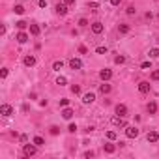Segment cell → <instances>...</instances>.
Returning <instances> with one entry per match:
<instances>
[{
    "label": "cell",
    "mask_w": 159,
    "mask_h": 159,
    "mask_svg": "<svg viewBox=\"0 0 159 159\" xmlns=\"http://www.w3.org/2000/svg\"><path fill=\"white\" fill-rule=\"evenodd\" d=\"M125 137L127 138H137L138 137V129L135 125H125Z\"/></svg>",
    "instance_id": "1"
},
{
    "label": "cell",
    "mask_w": 159,
    "mask_h": 159,
    "mask_svg": "<svg viewBox=\"0 0 159 159\" xmlns=\"http://www.w3.org/2000/svg\"><path fill=\"white\" fill-rule=\"evenodd\" d=\"M36 144H25V148H23V154H25L26 157H32V156H36Z\"/></svg>",
    "instance_id": "2"
},
{
    "label": "cell",
    "mask_w": 159,
    "mask_h": 159,
    "mask_svg": "<svg viewBox=\"0 0 159 159\" xmlns=\"http://www.w3.org/2000/svg\"><path fill=\"white\" fill-rule=\"evenodd\" d=\"M138 92L140 94H148L150 92V82L148 81H140L138 82Z\"/></svg>",
    "instance_id": "3"
},
{
    "label": "cell",
    "mask_w": 159,
    "mask_h": 159,
    "mask_svg": "<svg viewBox=\"0 0 159 159\" xmlns=\"http://www.w3.org/2000/svg\"><path fill=\"white\" fill-rule=\"evenodd\" d=\"M110 77H112V71H110V69H107V67L99 71V79H101V81H109Z\"/></svg>",
    "instance_id": "4"
},
{
    "label": "cell",
    "mask_w": 159,
    "mask_h": 159,
    "mask_svg": "<svg viewBox=\"0 0 159 159\" xmlns=\"http://www.w3.org/2000/svg\"><path fill=\"white\" fill-rule=\"evenodd\" d=\"M0 112H2V116H11L13 109H11V105H2L0 107Z\"/></svg>",
    "instance_id": "5"
},
{
    "label": "cell",
    "mask_w": 159,
    "mask_h": 159,
    "mask_svg": "<svg viewBox=\"0 0 159 159\" xmlns=\"http://www.w3.org/2000/svg\"><path fill=\"white\" fill-rule=\"evenodd\" d=\"M69 67H71V69H81L82 62L79 60V58H71V60H69Z\"/></svg>",
    "instance_id": "6"
},
{
    "label": "cell",
    "mask_w": 159,
    "mask_h": 159,
    "mask_svg": "<svg viewBox=\"0 0 159 159\" xmlns=\"http://www.w3.org/2000/svg\"><path fill=\"white\" fill-rule=\"evenodd\" d=\"M116 114H118V116H125V114H127V107L124 105V103H118V105H116Z\"/></svg>",
    "instance_id": "7"
},
{
    "label": "cell",
    "mask_w": 159,
    "mask_h": 159,
    "mask_svg": "<svg viewBox=\"0 0 159 159\" xmlns=\"http://www.w3.org/2000/svg\"><path fill=\"white\" fill-rule=\"evenodd\" d=\"M110 124H112V125H120V127H125V122H124V116H114L112 120H110Z\"/></svg>",
    "instance_id": "8"
},
{
    "label": "cell",
    "mask_w": 159,
    "mask_h": 159,
    "mask_svg": "<svg viewBox=\"0 0 159 159\" xmlns=\"http://www.w3.org/2000/svg\"><path fill=\"white\" fill-rule=\"evenodd\" d=\"M94 99H95V95H94L92 92L82 95V103H84V105H90V103H94Z\"/></svg>",
    "instance_id": "9"
},
{
    "label": "cell",
    "mask_w": 159,
    "mask_h": 159,
    "mask_svg": "<svg viewBox=\"0 0 159 159\" xmlns=\"http://www.w3.org/2000/svg\"><path fill=\"white\" fill-rule=\"evenodd\" d=\"M25 66L26 67H32V66H36V56H32V54H28V56H25Z\"/></svg>",
    "instance_id": "10"
},
{
    "label": "cell",
    "mask_w": 159,
    "mask_h": 159,
    "mask_svg": "<svg viewBox=\"0 0 159 159\" xmlns=\"http://www.w3.org/2000/svg\"><path fill=\"white\" fill-rule=\"evenodd\" d=\"M56 13L64 17V15L67 13V4H56Z\"/></svg>",
    "instance_id": "11"
},
{
    "label": "cell",
    "mask_w": 159,
    "mask_h": 159,
    "mask_svg": "<svg viewBox=\"0 0 159 159\" xmlns=\"http://www.w3.org/2000/svg\"><path fill=\"white\" fill-rule=\"evenodd\" d=\"M62 118H64V120H71V118H73V110L67 109V107H64V110H62Z\"/></svg>",
    "instance_id": "12"
},
{
    "label": "cell",
    "mask_w": 159,
    "mask_h": 159,
    "mask_svg": "<svg viewBox=\"0 0 159 159\" xmlns=\"http://www.w3.org/2000/svg\"><path fill=\"white\" fill-rule=\"evenodd\" d=\"M92 32H94V34H101V32H103V25L99 21L92 23Z\"/></svg>",
    "instance_id": "13"
},
{
    "label": "cell",
    "mask_w": 159,
    "mask_h": 159,
    "mask_svg": "<svg viewBox=\"0 0 159 159\" xmlns=\"http://www.w3.org/2000/svg\"><path fill=\"white\" fill-rule=\"evenodd\" d=\"M146 110H148L150 114H156L157 112V103L156 101H150L148 105H146Z\"/></svg>",
    "instance_id": "14"
},
{
    "label": "cell",
    "mask_w": 159,
    "mask_h": 159,
    "mask_svg": "<svg viewBox=\"0 0 159 159\" xmlns=\"http://www.w3.org/2000/svg\"><path fill=\"white\" fill-rule=\"evenodd\" d=\"M146 138H148V142H157L159 140V133H157V131H150Z\"/></svg>",
    "instance_id": "15"
},
{
    "label": "cell",
    "mask_w": 159,
    "mask_h": 159,
    "mask_svg": "<svg viewBox=\"0 0 159 159\" xmlns=\"http://www.w3.org/2000/svg\"><path fill=\"white\" fill-rule=\"evenodd\" d=\"M17 41H19V43H26V41H28V34L21 30V32L17 34Z\"/></svg>",
    "instance_id": "16"
},
{
    "label": "cell",
    "mask_w": 159,
    "mask_h": 159,
    "mask_svg": "<svg viewBox=\"0 0 159 159\" xmlns=\"http://www.w3.org/2000/svg\"><path fill=\"white\" fill-rule=\"evenodd\" d=\"M99 92H101L103 95L109 94V92H110V84H107V82H105V84H101V86H99Z\"/></svg>",
    "instance_id": "17"
},
{
    "label": "cell",
    "mask_w": 159,
    "mask_h": 159,
    "mask_svg": "<svg viewBox=\"0 0 159 159\" xmlns=\"http://www.w3.org/2000/svg\"><path fill=\"white\" fill-rule=\"evenodd\" d=\"M103 150H105V154H114L116 146H114V144H105V146H103Z\"/></svg>",
    "instance_id": "18"
},
{
    "label": "cell",
    "mask_w": 159,
    "mask_h": 159,
    "mask_svg": "<svg viewBox=\"0 0 159 159\" xmlns=\"http://www.w3.org/2000/svg\"><path fill=\"white\" fill-rule=\"evenodd\" d=\"M13 11H15L17 15H23V13H25V6H23V4H17V6L13 8Z\"/></svg>",
    "instance_id": "19"
},
{
    "label": "cell",
    "mask_w": 159,
    "mask_h": 159,
    "mask_svg": "<svg viewBox=\"0 0 159 159\" xmlns=\"http://www.w3.org/2000/svg\"><path fill=\"white\" fill-rule=\"evenodd\" d=\"M62 67H64V62H62V60H56V62L53 64V69H54V71H60Z\"/></svg>",
    "instance_id": "20"
},
{
    "label": "cell",
    "mask_w": 159,
    "mask_h": 159,
    "mask_svg": "<svg viewBox=\"0 0 159 159\" xmlns=\"http://www.w3.org/2000/svg\"><path fill=\"white\" fill-rule=\"evenodd\" d=\"M118 30H120V34H127V32H129V25H124V23H122V25L118 26Z\"/></svg>",
    "instance_id": "21"
},
{
    "label": "cell",
    "mask_w": 159,
    "mask_h": 159,
    "mask_svg": "<svg viewBox=\"0 0 159 159\" xmlns=\"http://www.w3.org/2000/svg\"><path fill=\"white\" fill-rule=\"evenodd\" d=\"M30 34L32 36H38L39 34V26L38 25H30Z\"/></svg>",
    "instance_id": "22"
},
{
    "label": "cell",
    "mask_w": 159,
    "mask_h": 159,
    "mask_svg": "<svg viewBox=\"0 0 159 159\" xmlns=\"http://www.w3.org/2000/svg\"><path fill=\"white\" fill-rule=\"evenodd\" d=\"M15 26H17L19 30H25L28 25H26V21H17V23H15Z\"/></svg>",
    "instance_id": "23"
},
{
    "label": "cell",
    "mask_w": 159,
    "mask_h": 159,
    "mask_svg": "<svg viewBox=\"0 0 159 159\" xmlns=\"http://www.w3.org/2000/svg\"><path fill=\"white\" fill-rule=\"evenodd\" d=\"M32 142H34L36 146H43V144H45V140H43L41 137H34V140H32Z\"/></svg>",
    "instance_id": "24"
},
{
    "label": "cell",
    "mask_w": 159,
    "mask_h": 159,
    "mask_svg": "<svg viewBox=\"0 0 159 159\" xmlns=\"http://www.w3.org/2000/svg\"><path fill=\"white\" fill-rule=\"evenodd\" d=\"M107 138L109 140H116V133L114 131H107Z\"/></svg>",
    "instance_id": "25"
},
{
    "label": "cell",
    "mask_w": 159,
    "mask_h": 159,
    "mask_svg": "<svg viewBox=\"0 0 159 159\" xmlns=\"http://www.w3.org/2000/svg\"><path fill=\"white\" fill-rule=\"evenodd\" d=\"M150 58H159V49H152L150 51Z\"/></svg>",
    "instance_id": "26"
},
{
    "label": "cell",
    "mask_w": 159,
    "mask_h": 159,
    "mask_svg": "<svg viewBox=\"0 0 159 159\" xmlns=\"http://www.w3.org/2000/svg\"><path fill=\"white\" fill-rule=\"evenodd\" d=\"M66 82H67V79H66V77H58V79H56V84H60V86H64Z\"/></svg>",
    "instance_id": "27"
},
{
    "label": "cell",
    "mask_w": 159,
    "mask_h": 159,
    "mask_svg": "<svg viewBox=\"0 0 159 159\" xmlns=\"http://www.w3.org/2000/svg\"><path fill=\"white\" fill-rule=\"evenodd\" d=\"M71 92H73V94H81V86H79V84H73V86H71Z\"/></svg>",
    "instance_id": "28"
},
{
    "label": "cell",
    "mask_w": 159,
    "mask_h": 159,
    "mask_svg": "<svg viewBox=\"0 0 159 159\" xmlns=\"http://www.w3.org/2000/svg\"><path fill=\"white\" fill-rule=\"evenodd\" d=\"M58 133H60V127H58V125H53V127H51V135H58Z\"/></svg>",
    "instance_id": "29"
},
{
    "label": "cell",
    "mask_w": 159,
    "mask_h": 159,
    "mask_svg": "<svg viewBox=\"0 0 159 159\" xmlns=\"http://www.w3.org/2000/svg\"><path fill=\"white\" fill-rule=\"evenodd\" d=\"M135 11H137V10H135V6H127V10H125V13H127V15H133V13H135Z\"/></svg>",
    "instance_id": "30"
},
{
    "label": "cell",
    "mask_w": 159,
    "mask_h": 159,
    "mask_svg": "<svg viewBox=\"0 0 159 159\" xmlns=\"http://www.w3.org/2000/svg\"><path fill=\"white\" fill-rule=\"evenodd\" d=\"M88 8H90V11H97V2H90Z\"/></svg>",
    "instance_id": "31"
},
{
    "label": "cell",
    "mask_w": 159,
    "mask_h": 159,
    "mask_svg": "<svg viewBox=\"0 0 159 159\" xmlns=\"http://www.w3.org/2000/svg\"><path fill=\"white\" fill-rule=\"evenodd\" d=\"M79 26H88V19H79Z\"/></svg>",
    "instance_id": "32"
},
{
    "label": "cell",
    "mask_w": 159,
    "mask_h": 159,
    "mask_svg": "<svg viewBox=\"0 0 159 159\" xmlns=\"http://www.w3.org/2000/svg\"><path fill=\"white\" fill-rule=\"evenodd\" d=\"M152 81H159V69L152 71Z\"/></svg>",
    "instance_id": "33"
},
{
    "label": "cell",
    "mask_w": 159,
    "mask_h": 159,
    "mask_svg": "<svg viewBox=\"0 0 159 159\" xmlns=\"http://www.w3.org/2000/svg\"><path fill=\"white\" fill-rule=\"evenodd\" d=\"M95 53H97V54H105V53H107V47H97V49H95Z\"/></svg>",
    "instance_id": "34"
},
{
    "label": "cell",
    "mask_w": 159,
    "mask_h": 159,
    "mask_svg": "<svg viewBox=\"0 0 159 159\" xmlns=\"http://www.w3.org/2000/svg\"><path fill=\"white\" fill-rule=\"evenodd\" d=\"M67 105H69V99L62 97V99H60V107H67Z\"/></svg>",
    "instance_id": "35"
},
{
    "label": "cell",
    "mask_w": 159,
    "mask_h": 159,
    "mask_svg": "<svg viewBox=\"0 0 159 159\" xmlns=\"http://www.w3.org/2000/svg\"><path fill=\"white\" fill-rule=\"evenodd\" d=\"M114 62H116V64H124L125 62V56H116V58H114Z\"/></svg>",
    "instance_id": "36"
},
{
    "label": "cell",
    "mask_w": 159,
    "mask_h": 159,
    "mask_svg": "<svg viewBox=\"0 0 159 159\" xmlns=\"http://www.w3.org/2000/svg\"><path fill=\"white\" fill-rule=\"evenodd\" d=\"M142 69H152V64H150V62H142Z\"/></svg>",
    "instance_id": "37"
},
{
    "label": "cell",
    "mask_w": 159,
    "mask_h": 159,
    "mask_svg": "<svg viewBox=\"0 0 159 159\" xmlns=\"http://www.w3.org/2000/svg\"><path fill=\"white\" fill-rule=\"evenodd\" d=\"M67 131H69V133H75V131H77V125H75V124H69V127H67Z\"/></svg>",
    "instance_id": "38"
},
{
    "label": "cell",
    "mask_w": 159,
    "mask_h": 159,
    "mask_svg": "<svg viewBox=\"0 0 159 159\" xmlns=\"http://www.w3.org/2000/svg\"><path fill=\"white\" fill-rule=\"evenodd\" d=\"M79 53H81V54H86V53H88V49H86L84 45H81V47H79Z\"/></svg>",
    "instance_id": "39"
},
{
    "label": "cell",
    "mask_w": 159,
    "mask_h": 159,
    "mask_svg": "<svg viewBox=\"0 0 159 159\" xmlns=\"http://www.w3.org/2000/svg\"><path fill=\"white\" fill-rule=\"evenodd\" d=\"M0 77H2V79H6V77H8V67H4V69L0 71Z\"/></svg>",
    "instance_id": "40"
},
{
    "label": "cell",
    "mask_w": 159,
    "mask_h": 159,
    "mask_svg": "<svg viewBox=\"0 0 159 159\" xmlns=\"http://www.w3.org/2000/svg\"><path fill=\"white\" fill-rule=\"evenodd\" d=\"M38 6H39V8H45V6H47V0H39Z\"/></svg>",
    "instance_id": "41"
},
{
    "label": "cell",
    "mask_w": 159,
    "mask_h": 159,
    "mask_svg": "<svg viewBox=\"0 0 159 159\" xmlns=\"http://www.w3.org/2000/svg\"><path fill=\"white\" fill-rule=\"evenodd\" d=\"M109 2H110V4H112V6H118V4H120V2H122V0H109Z\"/></svg>",
    "instance_id": "42"
},
{
    "label": "cell",
    "mask_w": 159,
    "mask_h": 159,
    "mask_svg": "<svg viewBox=\"0 0 159 159\" xmlns=\"http://www.w3.org/2000/svg\"><path fill=\"white\" fill-rule=\"evenodd\" d=\"M84 157H94V152H92V150H90V152H86Z\"/></svg>",
    "instance_id": "43"
},
{
    "label": "cell",
    "mask_w": 159,
    "mask_h": 159,
    "mask_svg": "<svg viewBox=\"0 0 159 159\" xmlns=\"http://www.w3.org/2000/svg\"><path fill=\"white\" fill-rule=\"evenodd\" d=\"M64 4H67V6H69V4H75V0H64Z\"/></svg>",
    "instance_id": "44"
}]
</instances>
